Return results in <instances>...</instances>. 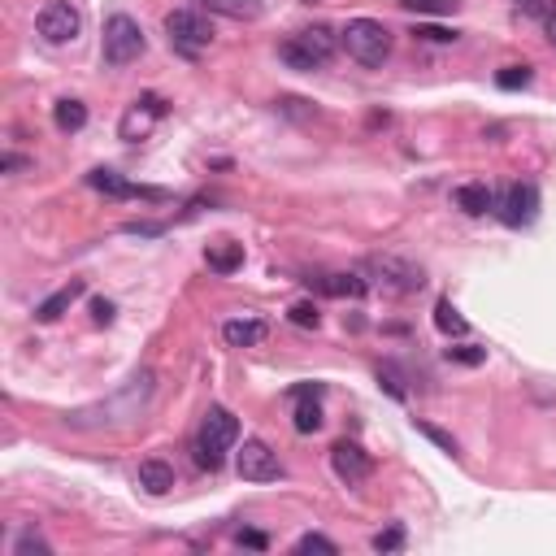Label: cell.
I'll return each instance as SVG.
<instances>
[{"label":"cell","mask_w":556,"mask_h":556,"mask_svg":"<svg viewBox=\"0 0 556 556\" xmlns=\"http://www.w3.org/2000/svg\"><path fill=\"white\" fill-rule=\"evenodd\" d=\"M235 439H239V417L231 409H222V404H213L205 413V422H200V435H196V448H192L196 465L209 474H218L226 465V452L235 448Z\"/></svg>","instance_id":"1"},{"label":"cell","mask_w":556,"mask_h":556,"mask_svg":"<svg viewBox=\"0 0 556 556\" xmlns=\"http://www.w3.org/2000/svg\"><path fill=\"white\" fill-rule=\"evenodd\" d=\"M339 44L348 48V57L357 61V66L378 70L391 57V48H396V35H391V27L378 18H352L348 27L339 31Z\"/></svg>","instance_id":"2"},{"label":"cell","mask_w":556,"mask_h":556,"mask_svg":"<svg viewBox=\"0 0 556 556\" xmlns=\"http://www.w3.org/2000/svg\"><path fill=\"white\" fill-rule=\"evenodd\" d=\"M361 274L370 278V287H378L383 296H413L426 287V274L422 265L404 261V257H391V252H374V257H365Z\"/></svg>","instance_id":"3"},{"label":"cell","mask_w":556,"mask_h":556,"mask_svg":"<svg viewBox=\"0 0 556 556\" xmlns=\"http://www.w3.org/2000/svg\"><path fill=\"white\" fill-rule=\"evenodd\" d=\"M166 35H170V48L179 57L200 61L213 44V22L200 5H183V9H174V14H166Z\"/></svg>","instance_id":"4"},{"label":"cell","mask_w":556,"mask_h":556,"mask_svg":"<svg viewBox=\"0 0 556 556\" xmlns=\"http://www.w3.org/2000/svg\"><path fill=\"white\" fill-rule=\"evenodd\" d=\"M331 57H335V35L326 27L296 31V35H287V40L278 44V61H283L287 70H300V74H313V70L331 66Z\"/></svg>","instance_id":"5"},{"label":"cell","mask_w":556,"mask_h":556,"mask_svg":"<svg viewBox=\"0 0 556 556\" xmlns=\"http://www.w3.org/2000/svg\"><path fill=\"white\" fill-rule=\"evenodd\" d=\"M144 27H139L135 18H126V14H113L105 18V40H100V57H105V66H131V61L144 57Z\"/></svg>","instance_id":"6"},{"label":"cell","mask_w":556,"mask_h":556,"mask_svg":"<svg viewBox=\"0 0 556 556\" xmlns=\"http://www.w3.org/2000/svg\"><path fill=\"white\" fill-rule=\"evenodd\" d=\"M35 31H40V40L53 44V48L74 44L83 31V14L70 5V0H48L40 14H35Z\"/></svg>","instance_id":"7"},{"label":"cell","mask_w":556,"mask_h":556,"mask_svg":"<svg viewBox=\"0 0 556 556\" xmlns=\"http://www.w3.org/2000/svg\"><path fill=\"white\" fill-rule=\"evenodd\" d=\"M491 213L513 226V231H522V226H530L539 218V187L535 183H509L504 192L496 196V205H491Z\"/></svg>","instance_id":"8"},{"label":"cell","mask_w":556,"mask_h":556,"mask_svg":"<svg viewBox=\"0 0 556 556\" xmlns=\"http://www.w3.org/2000/svg\"><path fill=\"white\" fill-rule=\"evenodd\" d=\"M153 396V374H139L131 378V387L118 391L109 404H96V409H79L70 417V426H87L96 413H118V422H126V417H139V409H144V400Z\"/></svg>","instance_id":"9"},{"label":"cell","mask_w":556,"mask_h":556,"mask_svg":"<svg viewBox=\"0 0 556 556\" xmlns=\"http://www.w3.org/2000/svg\"><path fill=\"white\" fill-rule=\"evenodd\" d=\"M235 470L244 483H274V478L283 474V465H278L274 448L265 444V439H244V448L235 452Z\"/></svg>","instance_id":"10"},{"label":"cell","mask_w":556,"mask_h":556,"mask_svg":"<svg viewBox=\"0 0 556 556\" xmlns=\"http://www.w3.org/2000/svg\"><path fill=\"white\" fill-rule=\"evenodd\" d=\"M161 118H166V100H161V96H139L135 105L122 113L118 135L126 139V144H139V139L153 135V126H157Z\"/></svg>","instance_id":"11"},{"label":"cell","mask_w":556,"mask_h":556,"mask_svg":"<svg viewBox=\"0 0 556 556\" xmlns=\"http://www.w3.org/2000/svg\"><path fill=\"white\" fill-rule=\"evenodd\" d=\"M331 470H335L339 483L357 487V483H365V478L374 474V461H370V452H365L357 439H339V444L331 448Z\"/></svg>","instance_id":"12"},{"label":"cell","mask_w":556,"mask_h":556,"mask_svg":"<svg viewBox=\"0 0 556 556\" xmlns=\"http://www.w3.org/2000/svg\"><path fill=\"white\" fill-rule=\"evenodd\" d=\"M87 187H96V192H105L113 200H166L161 187L131 183V179H122L118 170H92V174H87Z\"/></svg>","instance_id":"13"},{"label":"cell","mask_w":556,"mask_h":556,"mask_svg":"<svg viewBox=\"0 0 556 556\" xmlns=\"http://www.w3.org/2000/svg\"><path fill=\"white\" fill-rule=\"evenodd\" d=\"M135 483L148 491V496H170L174 491V465L170 461H161V457H148V461H139V470H135Z\"/></svg>","instance_id":"14"},{"label":"cell","mask_w":556,"mask_h":556,"mask_svg":"<svg viewBox=\"0 0 556 556\" xmlns=\"http://www.w3.org/2000/svg\"><path fill=\"white\" fill-rule=\"evenodd\" d=\"M265 335H270V326L261 318H231L222 326L226 348H257V344H265Z\"/></svg>","instance_id":"15"},{"label":"cell","mask_w":556,"mask_h":556,"mask_svg":"<svg viewBox=\"0 0 556 556\" xmlns=\"http://www.w3.org/2000/svg\"><path fill=\"white\" fill-rule=\"evenodd\" d=\"M318 292L326 296H365L370 292V278H365L361 270H348V274H318Z\"/></svg>","instance_id":"16"},{"label":"cell","mask_w":556,"mask_h":556,"mask_svg":"<svg viewBox=\"0 0 556 556\" xmlns=\"http://www.w3.org/2000/svg\"><path fill=\"white\" fill-rule=\"evenodd\" d=\"M452 200H457L461 213H470V218H483V213H491V205H496V192H491L487 183H461L457 192H452Z\"/></svg>","instance_id":"17"},{"label":"cell","mask_w":556,"mask_h":556,"mask_svg":"<svg viewBox=\"0 0 556 556\" xmlns=\"http://www.w3.org/2000/svg\"><path fill=\"white\" fill-rule=\"evenodd\" d=\"M83 292H87V283H83V278H74L70 287H61V292H53V296H48L40 309H35V322H57L61 313H66V309H70V305H74V300H79Z\"/></svg>","instance_id":"18"},{"label":"cell","mask_w":556,"mask_h":556,"mask_svg":"<svg viewBox=\"0 0 556 556\" xmlns=\"http://www.w3.org/2000/svg\"><path fill=\"white\" fill-rule=\"evenodd\" d=\"M200 9H209V14H226L235 22H257L265 14L261 0H200Z\"/></svg>","instance_id":"19"},{"label":"cell","mask_w":556,"mask_h":556,"mask_svg":"<svg viewBox=\"0 0 556 556\" xmlns=\"http://www.w3.org/2000/svg\"><path fill=\"white\" fill-rule=\"evenodd\" d=\"M205 261H209L213 274H235L239 265H244V244H231V239H222V244H209Z\"/></svg>","instance_id":"20"},{"label":"cell","mask_w":556,"mask_h":556,"mask_svg":"<svg viewBox=\"0 0 556 556\" xmlns=\"http://www.w3.org/2000/svg\"><path fill=\"white\" fill-rule=\"evenodd\" d=\"M53 122H57V131H66V135L83 131V126H87V105H83V100H57Z\"/></svg>","instance_id":"21"},{"label":"cell","mask_w":556,"mask_h":556,"mask_svg":"<svg viewBox=\"0 0 556 556\" xmlns=\"http://www.w3.org/2000/svg\"><path fill=\"white\" fill-rule=\"evenodd\" d=\"M435 326L444 335H470V322H465L461 313L452 309V300H439V305H435Z\"/></svg>","instance_id":"22"},{"label":"cell","mask_w":556,"mask_h":556,"mask_svg":"<svg viewBox=\"0 0 556 556\" xmlns=\"http://www.w3.org/2000/svg\"><path fill=\"white\" fill-rule=\"evenodd\" d=\"M461 0H404L409 14H426V18H444V14H457Z\"/></svg>","instance_id":"23"},{"label":"cell","mask_w":556,"mask_h":556,"mask_svg":"<svg viewBox=\"0 0 556 556\" xmlns=\"http://www.w3.org/2000/svg\"><path fill=\"white\" fill-rule=\"evenodd\" d=\"M530 79H535V70L530 66H504L496 74V83L504 87V92H517V87H530Z\"/></svg>","instance_id":"24"},{"label":"cell","mask_w":556,"mask_h":556,"mask_svg":"<svg viewBox=\"0 0 556 556\" xmlns=\"http://www.w3.org/2000/svg\"><path fill=\"white\" fill-rule=\"evenodd\" d=\"M513 9L522 18H535V22H548L556 14V0H513Z\"/></svg>","instance_id":"25"},{"label":"cell","mask_w":556,"mask_h":556,"mask_svg":"<svg viewBox=\"0 0 556 556\" xmlns=\"http://www.w3.org/2000/svg\"><path fill=\"white\" fill-rule=\"evenodd\" d=\"M417 40H426V44H457V31L452 27H439V22H417Z\"/></svg>","instance_id":"26"},{"label":"cell","mask_w":556,"mask_h":556,"mask_svg":"<svg viewBox=\"0 0 556 556\" xmlns=\"http://www.w3.org/2000/svg\"><path fill=\"white\" fill-rule=\"evenodd\" d=\"M292 326H305V331H318V322H322V313H318V305L313 300H300V305H292Z\"/></svg>","instance_id":"27"},{"label":"cell","mask_w":556,"mask_h":556,"mask_svg":"<svg viewBox=\"0 0 556 556\" xmlns=\"http://www.w3.org/2000/svg\"><path fill=\"white\" fill-rule=\"evenodd\" d=\"M370 548H374V552H400V548H404V526L378 530V535L370 539Z\"/></svg>","instance_id":"28"},{"label":"cell","mask_w":556,"mask_h":556,"mask_svg":"<svg viewBox=\"0 0 556 556\" xmlns=\"http://www.w3.org/2000/svg\"><path fill=\"white\" fill-rule=\"evenodd\" d=\"M448 361H457V365H483L487 361V348H478V344H452L448 348Z\"/></svg>","instance_id":"29"},{"label":"cell","mask_w":556,"mask_h":556,"mask_svg":"<svg viewBox=\"0 0 556 556\" xmlns=\"http://www.w3.org/2000/svg\"><path fill=\"white\" fill-rule=\"evenodd\" d=\"M296 552H326V556H335L339 543L326 539V535H300V539H296Z\"/></svg>","instance_id":"30"},{"label":"cell","mask_w":556,"mask_h":556,"mask_svg":"<svg viewBox=\"0 0 556 556\" xmlns=\"http://www.w3.org/2000/svg\"><path fill=\"white\" fill-rule=\"evenodd\" d=\"M31 552H53V548H48V539H40L35 530H27V535L14 539V556H31Z\"/></svg>","instance_id":"31"},{"label":"cell","mask_w":556,"mask_h":556,"mask_svg":"<svg viewBox=\"0 0 556 556\" xmlns=\"http://www.w3.org/2000/svg\"><path fill=\"white\" fill-rule=\"evenodd\" d=\"M417 431H422L426 439H431V444H439L444 452H452V457H457V439H452L448 431H439V426H431V422H417Z\"/></svg>","instance_id":"32"},{"label":"cell","mask_w":556,"mask_h":556,"mask_svg":"<svg viewBox=\"0 0 556 556\" xmlns=\"http://www.w3.org/2000/svg\"><path fill=\"white\" fill-rule=\"evenodd\" d=\"M378 383H383V387H387L396 400H404V378H400V370H396V365H378Z\"/></svg>","instance_id":"33"},{"label":"cell","mask_w":556,"mask_h":556,"mask_svg":"<svg viewBox=\"0 0 556 556\" xmlns=\"http://www.w3.org/2000/svg\"><path fill=\"white\" fill-rule=\"evenodd\" d=\"M239 548H257V552H265V548H270V539H265L261 535V530H239Z\"/></svg>","instance_id":"34"},{"label":"cell","mask_w":556,"mask_h":556,"mask_svg":"<svg viewBox=\"0 0 556 556\" xmlns=\"http://www.w3.org/2000/svg\"><path fill=\"white\" fill-rule=\"evenodd\" d=\"M92 318H96V326H109L113 322V300H92Z\"/></svg>","instance_id":"35"},{"label":"cell","mask_w":556,"mask_h":556,"mask_svg":"<svg viewBox=\"0 0 556 556\" xmlns=\"http://www.w3.org/2000/svg\"><path fill=\"white\" fill-rule=\"evenodd\" d=\"M0 170H5V174H18V170H27V157H18V153H5V161H0Z\"/></svg>","instance_id":"36"},{"label":"cell","mask_w":556,"mask_h":556,"mask_svg":"<svg viewBox=\"0 0 556 556\" xmlns=\"http://www.w3.org/2000/svg\"><path fill=\"white\" fill-rule=\"evenodd\" d=\"M543 35H548V44H552V48H556V14H552V18H548V22H543Z\"/></svg>","instance_id":"37"}]
</instances>
